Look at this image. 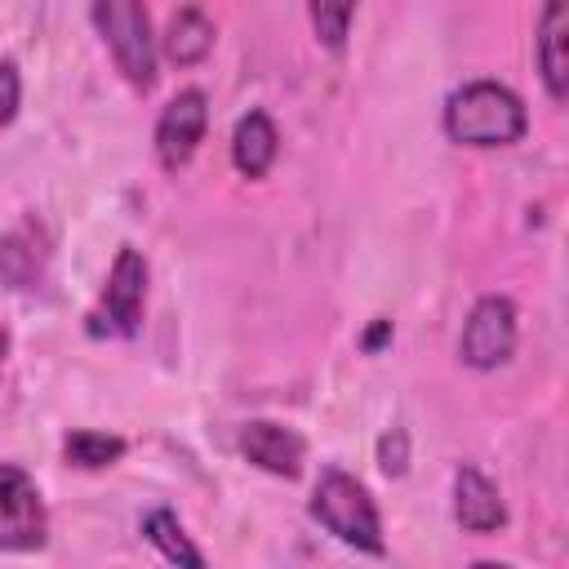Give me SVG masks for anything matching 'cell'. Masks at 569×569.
Returning <instances> with one entry per match:
<instances>
[{"mask_svg":"<svg viewBox=\"0 0 569 569\" xmlns=\"http://www.w3.org/2000/svg\"><path fill=\"white\" fill-rule=\"evenodd\" d=\"M440 124H445L449 142L493 151V147H516L525 138L529 111H525V98L511 84H502V80H467L445 98Z\"/></svg>","mask_w":569,"mask_h":569,"instance_id":"obj_1","label":"cell"},{"mask_svg":"<svg viewBox=\"0 0 569 569\" xmlns=\"http://www.w3.org/2000/svg\"><path fill=\"white\" fill-rule=\"evenodd\" d=\"M311 520L333 533L342 547L351 551H365V556H387V542H382V516H378V502L369 498V489L342 471V467H325L316 489H311V502H307Z\"/></svg>","mask_w":569,"mask_h":569,"instance_id":"obj_2","label":"cell"},{"mask_svg":"<svg viewBox=\"0 0 569 569\" xmlns=\"http://www.w3.org/2000/svg\"><path fill=\"white\" fill-rule=\"evenodd\" d=\"M89 13L124 84L147 93L156 84V62H160V40L151 31L147 4L142 0H89Z\"/></svg>","mask_w":569,"mask_h":569,"instance_id":"obj_3","label":"cell"},{"mask_svg":"<svg viewBox=\"0 0 569 569\" xmlns=\"http://www.w3.org/2000/svg\"><path fill=\"white\" fill-rule=\"evenodd\" d=\"M147 280H151L147 258L133 244H120L111 258V271L102 280V293L84 316L89 338H133L142 329V311H147Z\"/></svg>","mask_w":569,"mask_h":569,"instance_id":"obj_4","label":"cell"},{"mask_svg":"<svg viewBox=\"0 0 569 569\" xmlns=\"http://www.w3.org/2000/svg\"><path fill=\"white\" fill-rule=\"evenodd\" d=\"M516 338H520V311L507 293H485L476 298V307L467 311L462 320V333H458V360L467 369H498L511 360L516 351Z\"/></svg>","mask_w":569,"mask_h":569,"instance_id":"obj_5","label":"cell"},{"mask_svg":"<svg viewBox=\"0 0 569 569\" xmlns=\"http://www.w3.org/2000/svg\"><path fill=\"white\" fill-rule=\"evenodd\" d=\"M44 542H49V511L40 485L22 467L0 462V551H40Z\"/></svg>","mask_w":569,"mask_h":569,"instance_id":"obj_6","label":"cell"},{"mask_svg":"<svg viewBox=\"0 0 569 569\" xmlns=\"http://www.w3.org/2000/svg\"><path fill=\"white\" fill-rule=\"evenodd\" d=\"M204 129H209V98H204V89H178L164 102L160 120H156V160H160V169H169V173L187 169L191 156L204 142Z\"/></svg>","mask_w":569,"mask_h":569,"instance_id":"obj_7","label":"cell"},{"mask_svg":"<svg viewBox=\"0 0 569 569\" xmlns=\"http://www.w3.org/2000/svg\"><path fill=\"white\" fill-rule=\"evenodd\" d=\"M240 453L267 471V476H280V480H293L307 462V440L284 427V422H271V418H253L240 427Z\"/></svg>","mask_w":569,"mask_h":569,"instance_id":"obj_8","label":"cell"},{"mask_svg":"<svg viewBox=\"0 0 569 569\" xmlns=\"http://www.w3.org/2000/svg\"><path fill=\"white\" fill-rule=\"evenodd\" d=\"M533 58H538V76H542L547 98L560 107L569 98V0H542Z\"/></svg>","mask_w":569,"mask_h":569,"instance_id":"obj_9","label":"cell"},{"mask_svg":"<svg viewBox=\"0 0 569 569\" xmlns=\"http://www.w3.org/2000/svg\"><path fill=\"white\" fill-rule=\"evenodd\" d=\"M453 520L467 533H498L507 525V502H502L498 485L471 462H462L453 471Z\"/></svg>","mask_w":569,"mask_h":569,"instance_id":"obj_10","label":"cell"},{"mask_svg":"<svg viewBox=\"0 0 569 569\" xmlns=\"http://www.w3.org/2000/svg\"><path fill=\"white\" fill-rule=\"evenodd\" d=\"M49 267V236L40 222H18L9 236H0V280L9 289H36V280Z\"/></svg>","mask_w":569,"mask_h":569,"instance_id":"obj_11","label":"cell"},{"mask_svg":"<svg viewBox=\"0 0 569 569\" xmlns=\"http://www.w3.org/2000/svg\"><path fill=\"white\" fill-rule=\"evenodd\" d=\"M280 156V129L267 111H244L231 129V164L244 178H267V169Z\"/></svg>","mask_w":569,"mask_h":569,"instance_id":"obj_12","label":"cell"},{"mask_svg":"<svg viewBox=\"0 0 569 569\" xmlns=\"http://www.w3.org/2000/svg\"><path fill=\"white\" fill-rule=\"evenodd\" d=\"M160 40V53L173 62V67H200L209 53H213V22H209V13L200 9V4H182L173 18H169V27H164V36H156Z\"/></svg>","mask_w":569,"mask_h":569,"instance_id":"obj_13","label":"cell"},{"mask_svg":"<svg viewBox=\"0 0 569 569\" xmlns=\"http://www.w3.org/2000/svg\"><path fill=\"white\" fill-rule=\"evenodd\" d=\"M142 538L169 560V565H187V569H204V551L187 538L182 520L169 511V507H151L142 516Z\"/></svg>","mask_w":569,"mask_h":569,"instance_id":"obj_14","label":"cell"},{"mask_svg":"<svg viewBox=\"0 0 569 569\" xmlns=\"http://www.w3.org/2000/svg\"><path fill=\"white\" fill-rule=\"evenodd\" d=\"M129 440L116 436V431H93V427H76L62 436V458L67 467H80V471H102V467H116L124 458Z\"/></svg>","mask_w":569,"mask_h":569,"instance_id":"obj_15","label":"cell"},{"mask_svg":"<svg viewBox=\"0 0 569 569\" xmlns=\"http://www.w3.org/2000/svg\"><path fill=\"white\" fill-rule=\"evenodd\" d=\"M307 18L316 31V44L329 53H342L356 22V0H307Z\"/></svg>","mask_w":569,"mask_h":569,"instance_id":"obj_16","label":"cell"},{"mask_svg":"<svg viewBox=\"0 0 569 569\" xmlns=\"http://www.w3.org/2000/svg\"><path fill=\"white\" fill-rule=\"evenodd\" d=\"M18 107H22V71L13 58H0V133L13 124Z\"/></svg>","mask_w":569,"mask_h":569,"instance_id":"obj_17","label":"cell"},{"mask_svg":"<svg viewBox=\"0 0 569 569\" xmlns=\"http://www.w3.org/2000/svg\"><path fill=\"white\" fill-rule=\"evenodd\" d=\"M378 467L387 476H405V467H409V436L400 427H391V431L378 436Z\"/></svg>","mask_w":569,"mask_h":569,"instance_id":"obj_18","label":"cell"},{"mask_svg":"<svg viewBox=\"0 0 569 569\" xmlns=\"http://www.w3.org/2000/svg\"><path fill=\"white\" fill-rule=\"evenodd\" d=\"M382 342H391V320H387V316H378V320L369 325V333L360 338V347H365V351H378Z\"/></svg>","mask_w":569,"mask_h":569,"instance_id":"obj_19","label":"cell"},{"mask_svg":"<svg viewBox=\"0 0 569 569\" xmlns=\"http://www.w3.org/2000/svg\"><path fill=\"white\" fill-rule=\"evenodd\" d=\"M4 356H9V338L0 333V365H4Z\"/></svg>","mask_w":569,"mask_h":569,"instance_id":"obj_20","label":"cell"}]
</instances>
